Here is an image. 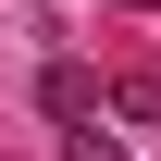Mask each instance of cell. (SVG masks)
<instances>
[{"label": "cell", "instance_id": "3", "mask_svg": "<svg viewBox=\"0 0 161 161\" xmlns=\"http://www.w3.org/2000/svg\"><path fill=\"white\" fill-rule=\"evenodd\" d=\"M62 161H124V136H99V124H75V136H62Z\"/></svg>", "mask_w": 161, "mask_h": 161}, {"label": "cell", "instance_id": "2", "mask_svg": "<svg viewBox=\"0 0 161 161\" xmlns=\"http://www.w3.org/2000/svg\"><path fill=\"white\" fill-rule=\"evenodd\" d=\"M112 112H124V124H161V75H149V62L112 75Z\"/></svg>", "mask_w": 161, "mask_h": 161}, {"label": "cell", "instance_id": "4", "mask_svg": "<svg viewBox=\"0 0 161 161\" xmlns=\"http://www.w3.org/2000/svg\"><path fill=\"white\" fill-rule=\"evenodd\" d=\"M124 13H161V0H124Z\"/></svg>", "mask_w": 161, "mask_h": 161}, {"label": "cell", "instance_id": "1", "mask_svg": "<svg viewBox=\"0 0 161 161\" xmlns=\"http://www.w3.org/2000/svg\"><path fill=\"white\" fill-rule=\"evenodd\" d=\"M37 112L50 124H87V112H99V75H87V62H50V75H37Z\"/></svg>", "mask_w": 161, "mask_h": 161}]
</instances>
